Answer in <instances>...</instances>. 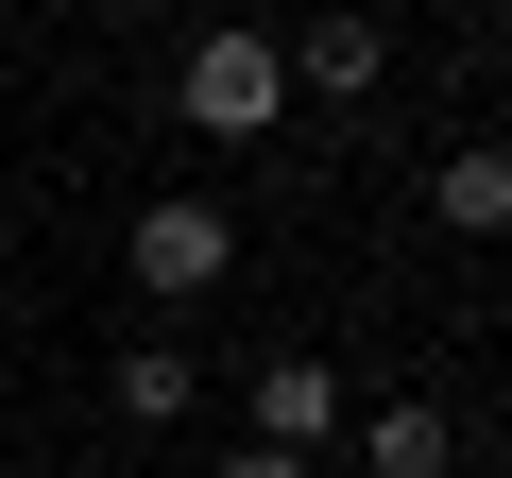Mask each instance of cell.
Returning a JSON list of instances; mask_svg holds the SVG:
<instances>
[{
	"label": "cell",
	"mask_w": 512,
	"mask_h": 478,
	"mask_svg": "<svg viewBox=\"0 0 512 478\" xmlns=\"http://www.w3.org/2000/svg\"><path fill=\"white\" fill-rule=\"evenodd\" d=\"M171 120H188V137H274V120H291V52L256 35V18H205V35L171 52Z\"/></svg>",
	"instance_id": "1"
},
{
	"label": "cell",
	"mask_w": 512,
	"mask_h": 478,
	"mask_svg": "<svg viewBox=\"0 0 512 478\" xmlns=\"http://www.w3.org/2000/svg\"><path fill=\"white\" fill-rule=\"evenodd\" d=\"M120 274H137L154 308H205V291H239V205H205V188H154V205L120 222Z\"/></svg>",
	"instance_id": "2"
},
{
	"label": "cell",
	"mask_w": 512,
	"mask_h": 478,
	"mask_svg": "<svg viewBox=\"0 0 512 478\" xmlns=\"http://www.w3.org/2000/svg\"><path fill=\"white\" fill-rule=\"evenodd\" d=\"M342 427H359V393H342V359H308V342L239 376V444H291V461H325Z\"/></svg>",
	"instance_id": "3"
},
{
	"label": "cell",
	"mask_w": 512,
	"mask_h": 478,
	"mask_svg": "<svg viewBox=\"0 0 512 478\" xmlns=\"http://www.w3.org/2000/svg\"><path fill=\"white\" fill-rule=\"evenodd\" d=\"M274 52H291V103H376V69H393V18L325 0V18H291Z\"/></svg>",
	"instance_id": "4"
},
{
	"label": "cell",
	"mask_w": 512,
	"mask_h": 478,
	"mask_svg": "<svg viewBox=\"0 0 512 478\" xmlns=\"http://www.w3.org/2000/svg\"><path fill=\"white\" fill-rule=\"evenodd\" d=\"M342 444H359V478H461V461H478V444H461V410H427V393H376Z\"/></svg>",
	"instance_id": "5"
},
{
	"label": "cell",
	"mask_w": 512,
	"mask_h": 478,
	"mask_svg": "<svg viewBox=\"0 0 512 478\" xmlns=\"http://www.w3.org/2000/svg\"><path fill=\"white\" fill-rule=\"evenodd\" d=\"M427 222L444 239H512V137H444L427 154Z\"/></svg>",
	"instance_id": "6"
},
{
	"label": "cell",
	"mask_w": 512,
	"mask_h": 478,
	"mask_svg": "<svg viewBox=\"0 0 512 478\" xmlns=\"http://www.w3.org/2000/svg\"><path fill=\"white\" fill-rule=\"evenodd\" d=\"M103 410H120L137 444H154V427H188V410H205V376H188V342H120V359H103Z\"/></svg>",
	"instance_id": "7"
},
{
	"label": "cell",
	"mask_w": 512,
	"mask_h": 478,
	"mask_svg": "<svg viewBox=\"0 0 512 478\" xmlns=\"http://www.w3.org/2000/svg\"><path fill=\"white\" fill-rule=\"evenodd\" d=\"M205 478H308V461H291V444H222Z\"/></svg>",
	"instance_id": "8"
},
{
	"label": "cell",
	"mask_w": 512,
	"mask_h": 478,
	"mask_svg": "<svg viewBox=\"0 0 512 478\" xmlns=\"http://www.w3.org/2000/svg\"><path fill=\"white\" fill-rule=\"evenodd\" d=\"M86 18H103V35H120V18H154V0H86Z\"/></svg>",
	"instance_id": "9"
},
{
	"label": "cell",
	"mask_w": 512,
	"mask_h": 478,
	"mask_svg": "<svg viewBox=\"0 0 512 478\" xmlns=\"http://www.w3.org/2000/svg\"><path fill=\"white\" fill-rule=\"evenodd\" d=\"M495 478H512V410H495Z\"/></svg>",
	"instance_id": "10"
},
{
	"label": "cell",
	"mask_w": 512,
	"mask_h": 478,
	"mask_svg": "<svg viewBox=\"0 0 512 478\" xmlns=\"http://www.w3.org/2000/svg\"><path fill=\"white\" fill-rule=\"evenodd\" d=\"M495 35H512V0H495Z\"/></svg>",
	"instance_id": "11"
}]
</instances>
